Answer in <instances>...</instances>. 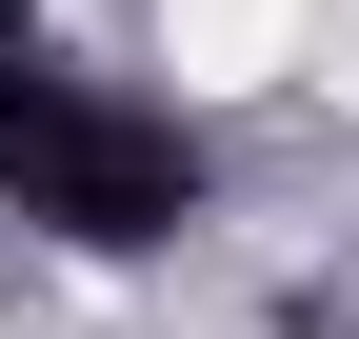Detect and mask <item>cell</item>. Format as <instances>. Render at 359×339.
I'll use <instances>...</instances> for the list:
<instances>
[{
	"instance_id": "6da1fadb",
	"label": "cell",
	"mask_w": 359,
	"mask_h": 339,
	"mask_svg": "<svg viewBox=\"0 0 359 339\" xmlns=\"http://www.w3.org/2000/svg\"><path fill=\"white\" fill-rule=\"evenodd\" d=\"M160 60L200 80V100H259V80L299 60V0H160Z\"/></svg>"
}]
</instances>
